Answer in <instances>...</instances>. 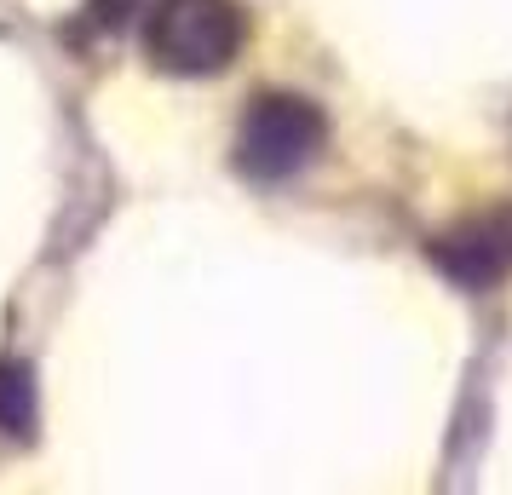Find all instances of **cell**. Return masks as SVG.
Masks as SVG:
<instances>
[{"mask_svg":"<svg viewBox=\"0 0 512 495\" xmlns=\"http://www.w3.org/2000/svg\"><path fill=\"white\" fill-rule=\"evenodd\" d=\"M144 41L173 75H219L242 52V12L231 0H156Z\"/></svg>","mask_w":512,"mask_h":495,"instance_id":"1","label":"cell"},{"mask_svg":"<svg viewBox=\"0 0 512 495\" xmlns=\"http://www.w3.org/2000/svg\"><path fill=\"white\" fill-rule=\"evenodd\" d=\"M317 150H323V116H317V104L271 93V98H259L254 110H248V121H242L236 162H242V173H254V179H288Z\"/></svg>","mask_w":512,"mask_h":495,"instance_id":"2","label":"cell"},{"mask_svg":"<svg viewBox=\"0 0 512 495\" xmlns=\"http://www.w3.org/2000/svg\"><path fill=\"white\" fill-rule=\"evenodd\" d=\"M438 260L461 277V283H489L512 265V219H478L438 242Z\"/></svg>","mask_w":512,"mask_h":495,"instance_id":"3","label":"cell"},{"mask_svg":"<svg viewBox=\"0 0 512 495\" xmlns=\"http://www.w3.org/2000/svg\"><path fill=\"white\" fill-rule=\"evenodd\" d=\"M0 426L6 432L35 426V380H29L24 363H0Z\"/></svg>","mask_w":512,"mask_h":495,"instance_id":"4","label":"cell"}]
</instances>
